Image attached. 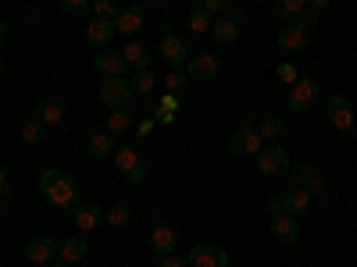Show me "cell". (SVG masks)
<instances>
[{
  "mask_svg": "<svg viewBox=\"0 0 357 267\" xmlns=\"http://www.w3.org/2000/svg\"><path fill=\"white\" fill-rule=\"evenodd\" d=\"M72 221H75L79 232H93V228L104 225V211L97 203H75L72 207Z\"/></svg>",
  "mask_w": 357,
  "mask_h": 267,
  "instance_id": "obj_15",
  "label": "cell"
},
{
  "mask_svg": "<svg viewBox=\"0 0 357 267\" xmlns=\"http://www.w3.org/2000/svg\"><path fill=\"white\" fill-rule=\"evenodd\" d=\"M8 43V22H0V47Z\"/></svg>",
  "mask_w": 357,
  "mask_h": 267,
  "instance_id": "obj_46",
  "label": "cell"
},
{
  "mask_svg": "<svg viewBox=\"0 0 357 267\" xmlns=\"http://www.w3.org/2000/svg\"><path fill=\"white\" fill-rule=\"evenodd\" d=\"M186 260H190V267H229L225 250L215 246V243H197V246L190 250Z\"/></svg>",
  "mask_w": 357,
  "mask_h": 267,
  "instance_id": "obj_11",
  "label": "cell"
},
{
  "mask_svg": "<svg viewBox=\"0 0 357 267\" xmlns=\"http://www.w3.org/2000/svg\"><path fill=\"white\" fill-rule=\"evenodd\" d=\"M161 267H190V260H186V257L168 253V257H161Z\"/></svg>",
  "mask_w": 357,
  "mask_h": 267,
  "instance_id": "obj_39",
  "label": "cell"
},
{
  "mask_svg": "<svg viewBox=\"0 0 357 267\" xmlns=\"http://www.w3.org/2000/svg\"><path fill=\"white\" fill-rule=\"evenodd\" d=\"M86 239H65L61 243V250H57V257H61L65 264H79V260H86Z\"/></svg>",
  "mask_w": 357,
  "mask_h": 267,
  "instance_id": "obj_24",
  "label": "cell"
},
{
  "mask_svg": "<svg viewBox=\"0 0 357 267\" xmlns=\"http://www.w3.org/2000/svg\"><path fill=\"white\" fill-rule=\"evenodd\" d=\"M218 72H222V61L215 54H197V57L186 61V79L190 82H211V79H218Z\"/></svg>",
  "mask_w": 357,
  "mask_h": 267,
  "instance_id": "obj_8",
  "label": "cell"
},
{
  "mask_svg": "<svg viewBox=\"0 0 357 267\" xmlns=\"http://www.w3.org/2000/svg\"><path fill=\"white\" fill-rule=\"evenodd\" d=\"M40 193L54 203V207H61V211H72V207L79 203V186H75V178L68 171H43L40 175Z\"/></svg>",
  "mask_w": 357,
  "mask_h": 267,
  "instance_id": "obj_1",
  "label": "cell"
},
{
  "mask_svg": "<svg viewBox=\"0 0 357 267\" xmlns=\"http://www.w3.org/2000/svg\"><path fill=\"white\" fill-rule=\"evenodd\" d=\"M325 114H329V125H333L336 132H354V125H357V114H354L350 100L340 97V93L325 100Z\"/></svg>",
  "mask_w": 357,
  "mask_h": 267,
  "instance_id": "obj_4",
  "label": "cell"
},
{
  "mask_svg": "<svg viewBox=\"0 0 357 267\" xmlns=\"http://www.w3.org/2000/svg\"><path fill=\"white\" fill-rule=\"evenodd\" d=\"M132 129V114L122 107V111H111L107 114V132H114V136H122V132H129Z\"/></svg>",
  "mask_w": 357,
  "mask_h": 267,
  "instance_id": "obj_26",
  "label": "cell"
},
{
  "mask_svg": "<svg viewBox=\"0 0 357 267\" xmlns=\"http://www.w3.org/2000/svg\"><path fill=\"white\" fill-rule=\"evenodd\" d=\"M0 75H4V57H0Z\"/></svg>",
  "mask_w": 357,
  "mask_h": 267,
  "instance_id": "obj_47",
  "label": "cell"
},
{
  "mask_svg": "<svg viewBox=\"0 0 357 267\" xmlns=\"http://www.w3.org/2000/svg\"><path fill=\"white\" fill-rule=\"evenodd\" d=\"M129 82H132V93H154V86H158V75H154L151 68H139V72H136V75H132Z\"/></svg>",
  "mask_w": 357,
  "mask_h": 267,
  "instance_id": "obj_27",
  "label": "cell"
},
{
  "mask_svg": "<svg viewBox=\"0 0 357 267\" xmlns=\"http://www.w3.org/2000/svg\"><path fill=\"white\" fill-rule=\"evenodd\" d=\"M211 22H215V18L207 15L204 8H193V11H190V18H186L190 33H200V36H204V33H211Z\"/></svg>",
  "mask_w": 357,
  "mask_h": 267,
  "instance_id": "obj_28",
  "label": "cell"
},
{
  "mask_svg": "<svg viewBox=\"0 0 357 267\" xmlns=\"http://www.w3.org/2000/svg\"><path fill=\"white\" fill-rule=\"evenodd\" d=\"M57 250H61V243L50 239V235H40V239H33L25 246V260L33 267H47L50 260H57Z\"/></svg>",
  "mask_w": 357,
  "mask_h": 267,
  "instance_id": "obj_12",
  "label": "cell"
},
{
  "mask_svg": "<svg viewBox=\"0 0 357 267\" xmlns=\"http://www.w3.org/2000/svg\"><path fill=\"white\" fill-rule=\"evenodd\" d=\"M282 132H286V122H282V118H264V122L257 125L261 143H264V139H275V136H282Z\"/></svg>",
  "mask_w": 357,
  "mask_h": 267,
  "instance_id": "obj_31",
  "label": "cell"
},
{
  "mask_svg": "<svg viewBox=\"0 0 357 267\" xmlns=\"http://www.w3.org/2000/svg\"><path fill=\"white\" fill-rule=\"evenodd\" d=\"M275 11H279V18H282V22H296V18H301V15L307 11V0H279Z\"/></svg>",
  "mask_w": 357,
  "mask_h": 267,
  "instance_id": "obj_25",
  "label": "cell"
},
{
  "mask_svg": "<svg viewBox=\"0 0 357 267\" xmlns=\"http://www.w3.org/2000/svg\"><path fill=\"white\" fill-rule=\"evenodd\" d=\"M118 11H122L118 0H93V15L97 18H118Z\"/></svg>",
  "mask_w": 357,
  "mask_h": 267,
  "instance_id": "obj_33",
  "label": "cell"
},
{
  "mask_svg": "<svg viewBox=\"0 0 357 267\" xmlns=\"http://www.w3.org/2000/svg\"><path fill=\"white\" fill-rule=\"evenodd\" d=\"M143 4H161V0H143Z\"/></svg>",
  "mask_w": 357,
  "mask_h": 267,
  "instance_id": "obj_48",
  "label": "cell"
},
{
  "mask_svg": "<svg viewBox=\"0 0 357 267\" xmlns=\"http://www.w3.org/2000/svg\"><path fill=\"white\" fill-rule=\"evenodd\" d=\"M36 122H43V125L65 122V100H61V97H54V93L40 97V104H36Z\"/></svg>",
  "mask_w": 357,
  "mask_h": 267,
  "instance_id": "obj_17",
  "label": "cell"
},
{
  "mask_svg": "<svg viewBox=\"0 0 357 267\" xmlns=\"http://www.w3.org/2000/svg\"><path fill=\"white\" fill-rule=\"evenodd\" d=\"M311 47V29H304L301 22H286L279 29V50H289V54H304Z\"/></svg>",
  "mask_w": 357,
  "mask_h": 267,
  "instance_id": "obj_7",
  "label": "cell"
},
{
  "mask_svg": "<svg viewBox=\"0 0 357 267\" xmlns=\"http://www.w3.org/2000/svg\"><path fill=\"white\" fill-rule=\"evenodd\" d=\"M261 146H264V143H261L257 129H250V118H243V125L229 136V154H232L236 161H254V157L261 154Z\"/></svg>",
  "mask_w": 357,
  "mask_h": 267,
  "instance_id": "obj_2",
  "label": "cell"
},
{
  "mask_svg": "<svg viewBox=\"0 0 357 267\" xmlns=\"http://www.w3.org/2000/svg\"><path fill=\"white\" fill-rule=\"evenodd\" d=\"M122 57H126V65L129 68H146V65H151V47H146V43H129L126 50H122Z\"/></svg>",
  "mask_w": 357,
  "mask_h": 267,
  "instance_id": "obj_23",
  "label": "cell"
},
{
  "mask_svg": "<svg viewBox=\"0 0 357 267\" xmlns=\"http://www.w3.org/2000/svg\"><path fill=\"white\" fill-rule=\"evenodd\" d=\"M272 235H275V239L282 243V246H293L296 239H301V225H296V218L293 214H275L272 218Z\"/></svg>",
  "mask_w": 357,
  "mask_h": 267,
  "instance_id": "obj_18",
  "label": "cell"
},
{
  "mask_svg": "<svg viewBox=\"0 0 357 267\" xmlns=\"http://www.w3.org/2000/svg\"><path fill=\"white\" fill-rule=\"evenodd\" d=\"M22 139H25V143H33V146H40V143L47 139V125L36 122V118H33V122H25V125H22Z\"/></svg>",
  "mask_w": 357,
  "mask_h": 267,
  "instance_id": "obj_29",
  "label": "cell"
},
{
  "mask_svg": "<svg viewBox=\"0 0 357 267\" xmlns=\"http://www.w3.org/2000/svg\"><path fill=\"white\" fill-rule=\"evenodd\" d=\"M190 86V79H186V68H172L168 75H165V89H168V93H183V89Z\"/></svg>",
  "mask_w": 357,
  "mask_h": 267,
  "instance_id": "obj_30",
  "label": "cell"
},
{
  "mask_svg": "<svg viewBox=\"0 0 357 267\" xmlns=\"http://www.w3.org/2000/svg\"><path fill=\"white\" fill-rule=\"evenodd\" d=\"M325 189H329V182H325L321 175H314V182L307 186V193H311V196H325Z\"/></svg>",
  "mask_w": 357,
  "mask_h": 267,
  "instance_id": "obj_38",
  "label": "cell"
},
{
  "mask_svg": "<svg viewBox=\"0 0 357 267\" xmlns=\"http://www.w3.org/2000/svg\"><path fill=\"white\" fill-rule=\"evenodd\" d=\"M254 161H257V171L264 178H279V175L289 171V154L282 150V146H261V154Z\"/></svg>",
  "mask_w": 357,
  "mask_h": 267,
  "instance_id": "obj_5",
  "label": "cell"
},
{
  "mask_svg": "<svg viewBox=\"0 0 357 267\" xmlns=\"http://www.w3.org/2000/svg\"><path fill=\"white\" fill-rule=\"evenodd\" d=\"M197 8H204L207 15H211V18H215V15H222V11H225V0H200V4H197Z\"/></svg>",
  "mask_w": 357,
  "mask_h": 267,
  "instance_id": "obj_37",
  "label": "cell"
},
{
  "mask_svg": "<svg viewBox=\"0 0 357 267\" xmlns=\"http://www.w3.org/2000/svg\"><path fill=\"white\" fill-rule=\"evenodd\" d=\"M296 22H301L304 29H314V25H318V11H304V15L296 18Z\"/></svg>",
  "mask_w": 357,
  "mask_h": 267,
  "instance_id": "obj_41",
  "label": "cell"
},
{
  "mask_svg": "<svg viewBox=\"0 0 357 267\" xmlns=\"http://www.w3.org/2000/svg\"><path fill=\"white\" fill-rule=\"evenodd\" d=\"M289 175H293V186H301V189H307V186L314 182L311 164H289Z\"/></svg>",
  "mask_w": 357,
  "mask_h": 267,
  "instance_id": "obj_32",
  "label": "cell"
},
{
  "mask_svg": "<svg viewBox=\"0 0 357 267\" xmlns=\"http://www.w3.org/2000/svg\"><path fill=\"white\" fill-rule=\"evenodd\" d=\"M215 40V47H232L236 43V36H240V22H232L229 15L225 18H215L211 22V33H207Z\"/></svg>",
  "mask_w": 357,
  "mask_h": 267,
  "instance_id": "obj_19",
  "label": "cell"
},
{
  "mask_svg": "<svg viewBox=\"0 0 357 267\" xmlns=\"http://www.w3.org/2000/svg\"><path fill=\"white\" fill-rule=\"evenodd\" d=\"M104 218H107V225H114V228H126V225H129V207L118 203V207H111Z\"/></svg>",
  "mask_w": 357,
  "mask_h": 267,
  "instance_id": "obj_34",
  "label": "cell"
},
{
  "mask_svg": "<svg viewBox=\"0 0 357 267\" xmlns=\"http://www.w3.org/2000/svg\"><path fill=\"white\" fill-rule=\"evenodd\" d=\"M314 100H318V82L301 75V79L293 82V89H289V107H293V114H304L307 107H314Z\"/></svg>",
  "mask_w": 357,
  "mask_h": 267,
  "instance_id": "obj_10",
  "label": "cell"
},
{
  "mask_svg": "<svg viewBox=\"0 0 357 267\" xmlns=\"http://www.w3.org/2000/svg\"><path fill=\"white\" fill-rule=\"evenodd\" d=\"M132 97H136V93H132V82H129V79H104V82H100V100H104L111 111L129 107Z\"/></svg>",
  "mask_w": 357,
  "mask_h": 267,
  "instance_id": "obj_6",
  "label": "cell"
},
{
  "mask_svg": "<svg viewBox=\"0 0 357 267\" xmlns=\"http://www.w3.org/2000/svg\"><path fill=\"white\" fill-rule=\"evenodd\" d=\"M275 72H279V79H282V82H289V86H293L296 79H301V72H296V65H293V61H286V65H279Z\"/></svg>",
  "mask_w": 357,
  "mask_h": 267,
  "instance_id": "obj_36",
  "label": "cell"
},
{
  "mask_svg": "<svg viewBox=\"0 0 357 267\" xmlns=\"http://www.w3.org/2000/svg\"><path fill=\"white\" fill-rule=\"evenodd\" d=\"M57 8L65 15H86L89 11V0H57Z\"/></svg>",
  "mask_w": 357,
  "mask_h": 267,
  "instance_id": "obj_35",
  "label": "cell"
},
{
  "mask_svg": "<svg viewBox=\"0 0 357 267\" xmlns=\"http://www.w3.org/2000/svg\"><path fill=\"white\" fill-rule=\"evenodd\" d=\"M86 150H89V157H111L118 146H114V132H93L89 136V143H86Z\"/></svg>",
  "mask_w": 357,
  "mask_h": 267,
  "instance_id": "obj_22",
  "label": "cell"
},
{
  "mask_svg": "<svg viewBox=\"0 0 357 267\" xmlns=\"http://www.w3.org/2000/svg\"><path fill=\"white\" fill-rule=\"evenodd\" d=\"M86 40L93 47H107L114 40V18H93L86 25Z\"/></svg>",
  "mask_w": 357,
  "mask_h": 267,
  "instance_id": "obj_20",
  "label": "cell"
},
{
  "mask_svg": "<svg viewBox=\"0 0 357 267\" xmlns=\"http://www.w3.org/2000/svg\"><path fill=\"white\" fill-rule=\"evenodd\" d=\"M311 193L307 189H301V186H293L286 196H282V207H286V214H293V218H301V214H307V207H311Z\"/></svg>",
  "mask_w": 357,
  "mask_h": 267,
  "instance_id": "obj_21",
  "label": "cell"
},
{
  "mask_svg": "<svg viewBox=\"0 0 357 267\" xmlns=\"http://www.w3.org/2000/svg\"><path fill=\"white\" fill-rule=\"evenodd\" d=\"M11 196V178H8V171L0 168V200H8Z\"/></svg>",
  "mask_w": 357,
  "mask_h": 267,
  "instance_id": "obj_40",
  "label": "cell"
},
{
  "mask_svg": "<svg viewBox=\"0 0 357 267\" xmlns=\"http://www.w3.org/2000/svg\"><path fill=\"white\" fill-rule=\"evenodd\" d=\"M158 54H161V61H165L168 68H183V65L190 61L186 43L178 40L175 33H168V29H165V36H161V43H158Z\"/></svg>",
  "mask_w": 357,
  "mask_h": 267,
  "instance_id": "obj_9",
  "label": "cell"
},
{
  "mask_svg": "<svg viewBox=\"0 0 357 267\" xmlns=\"http://www.w3.org/2000/svg\"><path fill=\"white\" fill-rule=\"evenodd\" d=\"M154 118H158V122H165V125H168L172 118H175V111H165V107H158V111H154Z\"/></svg>",
  "mask_w": 357,
  "mask_h": 267,
  "instance_id": "obj_44",
  "label": "cell"
},
{
  "mask_svg": "<svg viewBox=\"0 0 357 267\" xmlns=\"http://www.w3.org/2000/svg\"><path fill=\"white\" fill-rule=\"evenodd\" d=\"M329 4H333V0H307V8H311V11H325Z\"/></svg>",
  "mask_w": 357,
  "mask_h": 267,
  "instance_id": "obj_45",
  "label": "cell"
},
{
  "mask_svg": "<svg viewBox=\"0 0 357 267\" xmlns=\"http://www.w3.org/2000/svg\"><path fill=\"white\" fill-rule=\"evenodd\" d=\"M114 157V168H118V175L122 178H129V182H143L146 178V164H143V157H139V150H132V146H118V150L111 154Z\"/></svg>",
  "mask_w": 357,
  "mask_h": 267,
  "instance_id": "obj_3",
  "label": "cell"
},
{
  "mask_svg": "<svg viewBox=\"0 0 357 267\" xmlns=\"http://www.w3.org/2000/svg\"><path fill=\"white\" fill-rule=\"evenodd\" d=\"M54 267H72V264H65V260H61V264H54Z\"/></svg>",
  "mask_w": 357,
  "mask_h": 267,
  "instance_id": "obj_49",
  "label": "cell"
},
{
  "mask_svg": "<svg viewBox=\"0 0 357 267\" xmlns=\"http://www.w3.org/2000/svg\"><path fill=\"white\" fill-rule=\"evenodd\" d=\"M264 207H268V214H272V218H275V214H282V211H286V207H282V200H279V196H272V200H268V203H264Z\"/></svg>",
  "mask_w": 357,
  "mask_h": 267,
  "instance_id": "obj_42",
  "label": "cell"
},
{
  "mask_svg": "<svg viewBox=\"0 0 357 267\" xmlns=\"http://www.w3.org/2000/svg\"><path fill=\"white\" fill-rule=\"evenodd\" d=\"M154 125H158V118H146V122H139V136H151Z\"/></svg>",
  "mask_w": 357,
  "mask_h": 267,
  "instance_id": "obj_43",
  "label": "cell"
},
{
  "mask_svg": "<svg viewBox=\"0 0 357 267\" xmlns=\"http://www.w3.org/2000/svg\"><path fill=\"white\" fill-rule=\"evenodd\" d=\"M175 246H178V232L168 221H158L154 232H151V250L158 257H168V253H175Z\"/></svg>",
  "mask_w": 357,
  "mask_h": 267,
  "instance_id": "obj_14",
  "label": "cell"
},
{
  "mask_svg": "<svg viewBox=\"0 0 357 267\" xmlns=\"http://www.w3.org/2000/svg\"><path fill=\"white\" fill-rule=\"evenodd\" d=\"M93 68H97L104 79H126V72H129L122 50H100V54L93 57Z\"/></svg>",
  "mask_w": 357,
  "mask_h": 267,
  "instance_id": "obj_13",
  "label": "cell"
},
{
  "mask_svg": "<svg viewBox=\"0 0 357 267\" xmlns=\"http://www.w3.org/2000/svg\"><path fill=\"white\" fill-rule=\"evenodd\" d=\"M143 25H146V15H143V8H139V4H132V8H122V11H118V18H114V33H122V36H136Z\"/></svg>",
  "mask_w": 357,
  "mask_h": 267,
  "instance_id": "obj_16",
  "label": "cell"
}]
</instances>
